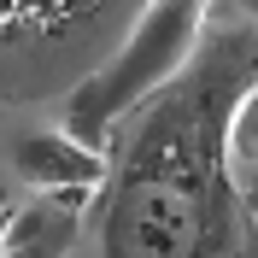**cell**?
Listing matches in <instances>:
<instances>
[{"instance_id":"6da1fadb","label":"cell","mask_w":258,"mask_h":258,"mask_svg":"<svg viewBox=\"0 0 258 258\" xmlns=\"http://www.w3.org/2000/svg\"><path fill=\"white\" fill-rule=\"evenodd\" d=\"M206 12H211V0H153L135 18V30L123 35V47L100 64L88 82L71 88L59 129L77 135L82 147H106V129L129 106H141L147 94H159L164 82L194 59L200 35H206Z\"/></svg>"},{"instance_id":"7a4b0ae2","label":"cell","mask_w":258,"mask_h":258,"mask_svg":"<svg viewBox=\"0 0 258 258\" xmlns=\"http://www.w3.org/2000/svg\"><path fill=\"white\" fill-rule=\"evenodd\" d=\"M12 170L41 194H94L106 182V153L82 147L64 129H30L12 147Z\"/></svg>"},{"instance_id":"3957f363","label":"cell","mask_w":258,"mask_h":258,"mask_svg":"<svg viewBox=\"0 0 258 258\" xmlns=\"http://www.w3.org/2000/svg\"><path fill=\"white\" fill-rule=\"evenodd\" d=\"M71 241H77V211L18 206L6 235H0V258H64Z\"/></svg>"},{"instance_id":"277c9868","label":"cell","mask_w":258,"mask_h":258,"mask_svg":"<svg viewBox=\"0 0 258 258\" xmlns=\"http://www.w3.org/2000/svg\"><path fill=\"white\" fill-rule=\"evenodd\" d=\"M223 164H229V176H235V182H252V176H258V82L235 100V112H229Z\"/></svg>"},{"instance_id":"5b68a950","label":"cell","mask_w":258,"mask_h":258,"mask_svg":"<svg viewBox=\"0 0 258 258\" xmlns=\"http://www.w3.org/2000/svg\"><path fill=\"white\" fill-rule=\"evenodd\" d=\"M12 211H18V206H6V200H0V235H6V223H12Z\"/></svg>"},{"instance_id":"8992f818","label":"cell","mask_w":258,"mask_h":258,"mask_svg":"<svg viewBox=\"0 0 258 258\" xmlns=\"http://www.w3.org/2000/svg\"><path fill=\"white\" fill-rule=\"evenodd\" d=\"M235 6H241V12H246V18H258V0H235Z\"/></svg>"}]
</instances>
